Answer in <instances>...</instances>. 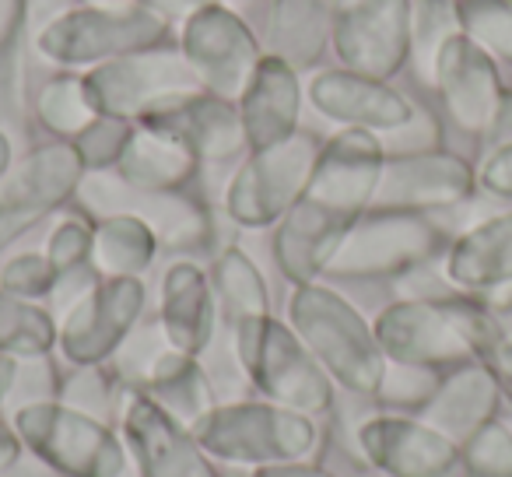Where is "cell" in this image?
Returning <instances> with one entry per match:
<instances>
[{"label":"cell","instance_id":"obj_1","mask_svg":"<svg viewBox=\"0 0 512 477\" xmlns=\"http://www.w3.org/2000/svg\"><path fill=\"white\" fill-rule=\"evenodd\" d=\"M386 148L369 130H337L316 158L309 186L274 225V264L288 285H313L327 274L344 235L372 207Z\"/></svg>","mask_w":512,"mask_h":477},{"label":"cell","instance_id":"obj_2","mask_svg":"<svg viewBox=\"0 0 512 477\" xmlns=\"http://www.w3.org/2000/svg\"><path fill=\"white\" fill-rule=\"evenodd\" d=\"M288 323L334 386L351 397H376L386 376V355L355 302L323 281L295 285L288 295Z\"/></svg>","mask_w":512,"mask_h":477},{"label":"cell","instance_id":"obj_3","mask_svg":"<svg viewBox=\"0 0 512 477\" xmlns=\"http://www.w3.org/2000/svg\"><path fill=\"white\" fill-rule=\"evenodd\" d=\"M193 435L218 467L260 470L274 463L316 460L323 428L316 418L278 407L264 397L214 404L193 425Z\"/></svg>","mask_w":512,"mask_h":477},{"label":"cell","instance_id":"obj_4","mask_svg":"<svg viewBox=\"0 0 512 477\" xmlns=\"http://www.w3.org/2000/svg\"><path fill=\"white\" fill-rule=\"evenodd\" d=\"M228 334H232L235 362L256 397L309 414L316 421L334 411V379L323 372V365L316 362L288 320H278L274 313L253 316V320L235 323Z\"/></svg>","mask_w":512,"mask_h":477},{"label":"cell","instance_id":"obj_5","mask_svg":"<svg viewBox=\"0 0 512 477\" xmlns=\"http://www.w3.org/2000/svg\"><path fill=\"white\" fill-rule=\"evenodd\" d=\"M11 425L32 456L64 477H127L134 470L120 428L60 397L25 400L11 411Z\"/></svg>","mask_w":512,"mask_h":477},{"label":"cell","instance_id":"obj_6","mask_svg":"<svg viewBox=\"0 0 512 477\" xmlns=\"http://www.w3.org/2000/svg\"><path fill=\"white\" fill-rule=\"evenodd\" d=\"M453 243L449 228L435 214L411 211H365L344 235L323 278L376 281L400 278L421 264L442 260Z\"/></svg>","mask_w":512,"mask_h":477},{"label":"cell","instance_id":"obj_7","mask_svg":"<svg viewBox=\"0 0 512 477\" xmlns=\"http://www.w3.org/2000/svg\"><path fill=\"white\" fill-rule=\"evenodd\" d=\"M172 25L134 8H67L36 32L43 60L64 71H92L109 60L169 46Z\"/></svg>","mask_w":512,"mask_h":477},{"label":"cell","instance_id":"obj_8","mask_svg":"<svg viewBox=\"0 0 512 477\" xmlns=\"http://www.w3.org/2000/svg\"><path fill=\"white\" fill-rule=\"evenodd\" d=\"M323 141L299 130L264 151H246L225 186V214L239 228H274L306 193Z\"/></svg>","mask_w":512,"mask_h":477},{"label":"cell","instance_id":"obj_9","mask_svg":"<svg viewBox=\"0 0 512 477\" xmlns=\"http://www.w3.org/2000/svg\"><path fill=\"white\" fill-rule=\"evenodd\" d=\"M85 176L71 141H46L18 158L15 169L0 179V257L22 235L64 211L78 197Z\"/></svg>","mask_w":512,"mask_h":477},{"label":"cell","instance_id":"obj_10","mask_svg":"<svg viewBox=\"0 0 512 477\" xmlns=\"http://www.w3.org/2000/svg\"><path fill=\"white\" fill-rule=\"evenodd\" d=\"M148 309L144 278H99L60 316L57 351L74 369L109 365Z\"/></svg>","mask_w":512,"mask_h":477},{"label":"cell","instance_id":"obj_11","mask_svg":"<svg viewBox=\"0 0 512 477\" xmlns=\"http://www.w3.org/2000/svg\"><path fill=\"white\" fill-rule=\"evenodd\" d=\"M176 50L186 57L204 92H214L232 102L242 95L256 64L267 53L260 39L253 36V29L221 0L204 4L179 25Z\"/></svg>","mask_w":512,"mask_h":477},{"label":"cell","instance_id":"obj_12","mask_svg":"<svg viewBox=\"0 0 512 477\" xmlns=\"http://www.w3.org/2000/svg\"><path fill=\"white\" fill-rule=\"evenodd\" d=\"M414 0H337L330 46L341 67L390 81L411 64Z\"/></svg>","mask_w":512,"mask_h":477},{"label":"cell","instance_id":"obj_13","mask_svg":"<svg viewBox=\"0 0 512 477\" xmlns=\"http://www.w3.org/2000/svg\"><path fill=\"white\" fill-rule=\"evenodd\" d=\"M432 88L456 130L470 137H491L509 116V88L502 85L495 57L463 32L446 39L432 67Z\"/></svg>","mask_w":512,"mask_h":477},{"label":"cell","instance_id":"obj_14","mask_svg":"<svg viewBox=\"0 0 512 477\" xmlns=\"http://www.w3.org/2000/svg\"><path fill=\"white\" fill-rule=\"evenodd\" d=\"M78 197L85 200L88 214L113 211H130L137 218H144L155 228L158 243L169 253H200L211 246V214L197 197H190L186 190H169V193H148L134 190L123 179H116V172H88L81 179Z\"/></svg>","mask_w":512,"mask_h":477},{"label":"cell","instance_id":"obj_15","mask_svg":"<svg viewBox=\"0 0 512 477\" xmlns=\"http://www.w3.org/2000/svg\"><path fill=\"white\" fill-rule=\"evenodd\" d=\"M85 85L102 116H123L137 123L151 106L179 92H193L200 81L176 46H158L92 67L85 71Z\"/></svg>","mask_w":512,"mask_h":477},{"label":"cell","instance_id":"obj_16","mask_svg":"<svg viewBox=\"0 0 512 477\" xmlns=\"http://www.w3.org/2000/svg\"><path fill=\"white\" fill-rule=\"evenodd\" d=\"M453 299L390 302L372 320V330H376V341L383 348L386 362L425 365V369H439V372L474 362V351H470L467 337H463L460 323H456Z\"/></svg>","mask_w":512,"mask_h":477},{"label":"cell","instance_id":"obj_17","mask_svg":"<svg viewBox=\"0 0 512 477\" xmlns=\"http://www.w3.org/2000/svg\"><path fill=\"white\" fill-rule=\"evenodd\" d=\"M477 193V169L453 151H421V155H386L376 197L369 211L442 214L470 204Z\"/></svg>","mask_w":512,"mask_h":477},{"label":"cell","instance_id":"obj_18","mask_svg":"<svg viewBox=\"0 0 512 477\" xmlns=\"http://www.w3.org/2000/svg\"><path fill=\"white\" fill-rule=\"evenodd\" d=\"M116 418L137 477H225L204 453L193 428L172 418L144 393L127 390Z\"/></svg>","mask_w":512,"mask_h":477},{"label":"cell","instance_id":"obj_19","mask_svg":"<svg viewBox=\"0 0 512 477\" xmlns=\"http://www.w3.org/2000/svg\"><path fill=\"white\" fill-rule=\"evenodd\" d=\"M355 446L386 477H460V446L418 414H372L355 428Z\"/></svg>","mask_w":512,"mask_h":477},{"label":"cell","instance_id":"obj_20","mask_svg":"<svg viewBox=\"0 0 512 477\" xmlns=\"http://www.w3.org/2000/svg\"><path fill=\"white\" fill-rule=\"evenodd\" d=\"M137 127L158 130V134L179 141L186 151L197 155L200 165H221L246 155V130L239 120V106L204 88L179 92L162 99L137 120Z\"/></svg>","mask_w":512,"mask_h":477},{"label":"cell","instance_id":"obj_21","mask_svg":"<svg viewBox=\"0 0 512 477\" xmlns=\"http://www.w3.org/2000/svg\"><path fill=\"white\" fill-rule=\"evenodd\" d=\"M309 106L341 130H369V134H390L404 127L414 113V102L390 81L369 78V74L348 71V67H327L316 71L306 85Z\"/></svg>","mask_w":512,"mask_h":477},{"label":"cell","instance_id":"obj_22","mask_svg":"<svg viewBox=\"0 0 512 477\" xmlns=\"http://www.w3.org/2000/svg\"><path fill=\"white\" fill-rule=\"evenodd\" d=\"M302 102H306V92H302L299 67H292L278 53H264L249 85L235 99L249 151L274 148V144L299 134Z\"/></svg>","mask_w":512,"mask_h":477},{"label":"cell","instance_id":"obj_23","mask_svg":"<svg viewBox=\"0 0 512 477\" xmlns=\"http://www.w3.org/2000/svg\"><path fill=\"white\" fill-rule=\"evenodd\" d=\"M218 316L211 274L204 267L193 260L165 267L158 285V327L172 348L200 358L218 334Z\"/></svg>","mask_w":512,"mask_h":477},{"label":"cell","instance_id":"obj_24","mask_svg":"<svg viewBox=\"0 0 512 477\" xmlns=\"http://www.w3.org/2000/svg\"><path fill=\"white\" fill-rule=\"evenodd\" d=\"M498 404H502V386L495 383V376L481 362H467L442 372L439 390L421 407L418 418L439 428L449 442L463 446L498 418Z\"/></svg>","mask_w":512,"mask_h":477},{"label":"cell","instance_id":"obj_25","mask_svg":"<svg viewBox=\"0 0 512 477\" xmlns=\"http://www.w3.org/2000/svg\"><path fill=\"white\" fill-rule=\"evenodd\" d=\"M442 271L467 295L512 281V207L484 214L467 232H456L442 257Z\"/></svg>","mask_w":512,"mask_h":477},{"label":"cell","instance_id":"obj_26","mask_svg":"<svg viewBox=\"0 0 512 477\" xmlns=\"http://www.w3.org/2000/svg\"><path fill=\"white\" fill-rule=\"evenodd\" d=\"M127 390H137L144 397H151L158 407L179 418L183 425H197L214 404H218V393H214L211 376L204 372L197 355H186L176 351L172 344H162L148 362L137 369V376L130 379Z\"/></svg>","mask_w":512,"mask_h":477},{"label":"cell","instance_id":"obj_27","mask_svg":"<svg viewBox=\"0 0 512 477\" xmlns=\"http://www.w3.org/2000/svg\"><path fill=\"white\" fill-rule=\"evenodd\" d=\"M337 0H271L267 15V53H278L292 67L309 71L330 46Z\"/></svg>","mask_w":512,"mask_h":477},{"label":"cell","instance_id":"obj_28","mask_svg":"<svg viewBox=\"0 0 512 477\" xmlns=\"http://www.w3.org/2000/svg\"><path fill=\"white\" fill-rule=\"evenodd\" d=\"M116 179H123L134 190L148 193H169L186 190L197 179L200 162L193 151H186L179 141L158 134V130L137 127L130 137L127 151H123L120 165H116Z\"/></svg>","mask_w":512,"mask_h":477},{"label":"cell","instance_id":"obj_29","mask_svg":"<svg viewBox=\"0 0 512 477\" xmlns=\"http://www.w3.org/2000/svg\"><path fill=\"white\" fill-rule=\"evenodd\" d=\"M158 243L155 228L130 211H113L95 218V267L102 278H144L155 264Z\"/></svg>","mask_w":512,"mask_h":477},{"label":"cell","instance_id":"obj_30","mask_svg":"<svg viewBox=\"0 0 512 477\" xmlns=\"http://www.w3.org/2000/svg\"><path fill=\"white\" fill-rule=\"evenodd\" d=\"M207 274H211L218 313L228 330L242 320L271 313V288H267L260 267H256L253 260H249V253H242L239 246H225V250L214 257Z\"/></svg>","mask_w":512,"mask_h":477},{"label":"cell","instance_id":"obj_31","mask_svg":"<svg viewBox=\"0 0 512 477\" xmlns=\"http://www.w3.org/2000/svg\"><path fill=\"white\" fill-rule=\"evenodd\" d=\"M60 323L39 302H25L0 288V355L18 362H39L57 351Z\"/></svg>","mask_w":512,"mask_h":477},{"label":"cell","instance_id":"obj_32","mask_svg":"<svg viewBox=\"0 0 512 477\" xmlns=\"http://www.w3.org/2000/svg\"><path fill=\"white\" fill-rule=\"evenodd\" d=\"M95 116L99 109L88 95L85 74H57L36 95V120L43 123L46 134H53V141H74Z\"/></svg>","mask_w":512,"mask_h":477},{"label":"cell","instance_id":"obj_33","mask_svg":"<svg viewBox=\"0 0 512 477\" xmlns=\"http://www.w3.org/2000/svg\"><path fill=\"white\" fill-rule=\"evenodd\" d=\"M460 32L456 0H414L411 4V64L432 85V67L449 36Z\"/></svg>","mask_w":512,"mask_h":477},{"label":"cell","instance_id":"obj_34","mask_svg":"<svg viewBox=\"0 0 512 477\" xmlns=\"http://www.w3.org/2000/svg\"><path fill=\"white\" fill-rule=\"evenodd\" d=\"M456 18L488 57L512 64V0H456Z\"/></svg>","mask_w":512,"mask_h":477},{"label":"cell","instance_id":"obj_35","mask_svg":"<svg viewBox=\"0 0 512 477\" xmlns=\"http://www.w3.org/2000/svg\"><path fill=\"white\" fill-rule=\"evenodd\" d=\"M137 123L123 120V116H95L85 130L71 141V148L78 151L85 172H113L120 165L123 151H127L130 137H134Z\"/></svg>","mask_w":512,"mask_h":477},{"label":"cell","instance_id":"obj_36","mask_svg":"<svg viewBox=\"0 0 512 477\" xmlns=\"http://www.w3.org/2000/svg\"><path fill=\"white\" fill-rule=\"evenodd\" d=\"M442 383L439 369H425V365H404V362H386V376L376 390V404L397 414H418L428 400L435 397Z\"/></svg>","mask_w":512,"mask_h":477},{"label":"cell","instance_id":"obj_37","mask_svg":"<svg viewBox=\"0 0 512 477\" xmlns=\"http://www.w3.org/2000/svg\"><path fill=\"white\" fill-rule=\"evenodd\" d=\"M46 257L57 267V278H71L95 267V218L92 214H64L46 239Z\"/></svg>","mask_w":512,"mask_h":477},{"label":"cell","instance_id":"obj_38","mask_svg":"<svg viewBox=\"0 0 512 477\" xmlns=\"http://www.w3.org/2000/svg\"><path fill=\"white\" fill-rule=\"evenodd\" d=\"M460 477H512V425L495 418L463 442Z\"/></svg>","mask_w":512,"mask_h":477},{"label":"cell","instance_id":"obj_39","mask_svg":"<svg viewBox=\"0 0 512 477\" xmlns=\"http://www.w3.org/2000/svg\"><path fill=\"white\" fill-rule=\"evenodd\" d=\"M57 267L50 264L46 253H18L8 264L0 267V288L25 302H46L57 292Z\"/></svg>","mask_w":512,"mask_h":477},{"label":"cell","instance_id":"obj_40","mask_svg":"<svg viewBox=\"0 0 512 477\" xmlns=\"http://www.w3.org/2000/svg\"><path fill=\"white\" fill-rule=\"evenodd\" d=\"M386 148V155H421V151H439L442 148V123L439 116H432L428 109L414 106L411 120L404 127L390 130L379 137Z\"/></svg>","mask_w":512,"mask_h":477},{"label":"cell","instance_id":"obj_41","mask_svg":"<svg viewBox=\"0 0 512 477\" xmlns=\"http://www.w3.org/2000/svg\"><path fill=\"white\" fill-rule=\"evenodd\" d=\"M477 190L512 204V141H502L477 165Z\"/></svg>","mask_w":512,"mask_h":477},{"label":"cell","instance_id":"obj_42","mask_svg":"<svg viewBox=\"0 0 512 477\" xmlns=\"http://www.w3.org/2000/svg\"><path fill=\"white\" fill-rule=\"evenodd\" d=\"M29 25V0H0V57H8Z\"/></svg>","mask_w":512,"mask_h":477},{"label":"cell","instance_id":"obj_43","mask_svg":"<svg viewBox=\"0 0 512 477\" xmlns=\"http://www.w3.org/2000/svg\"><path fill=\"white\" fill-rule=\"evenodd\" d=\"M134 4L141 11H148V15L162 18L165 25H183L193 11H200L211 0H134Z\"/></svg>","mask_w":512,"mask_h":477},{"label":"cell","instance_id":"obj_44","mask_svg":"<svg viewBox=\"0 0 512 477\" xmlns=\"http://www.w3.org/2000/svg\"><path fill=\"white\" fill-rule=\"evenodd\" d=\"M249 477H334L327 467L316 460H292V463H274V467L249 470Z\"/></svg>","mask_w":512,"mask_h":477},{"label":"cell","instance_id":"obj_45","mask_svg":"<svg viewBox=\"0 0 512 477\" xmlns=\"http://www.w3.org/2000/svg\"><path fill=\"white\" fill-rule=\"evenodd\" d=\"M0 477H64V474H57L50 463H43L39 456H32L29 449H25L8 470H0Z\"/></svg>","mask_w":512,"mask_h":477},{"label":"cell","instance_id":"obj_46","mask_svg":"<svg viewBox=\"0 0 512 477\" xmlns=\"http://www.w3.org/2000/svg\"><path fill=\"white\" fill-rule=\"evenodd\" d=\"M22 453H25V442L18 439L11 418H0V470H8Z\"/></svg>","mask_w":512,"mask_h":477},{"label":"cell","instance_id":"obj_47","mask_svg":"<svg viewBox=\"0 0 512 477\" xmlns=\"http://www.w3.org/2000/svg\"><path fill=\"white\" fill-rule=\"evenodd\" d=\"M477 299L484 302V306L491 309L495 316H505V313H512V281H502V285H491V288H484Z\"/></svg>","mask_w":512,"mask_h":477},{"label":"cell","instance_id":"obj_48","mask_svg":"<svg viewBox=\"0 0 512 477\" xmlns=\"http://www.w3.org/2000/svg\"><path fill=\"white\" fill-rule=\"evenodd\" d=\"M18 376H22V362L11 355H0V407H4V400L15 393Z\"/></svg>","mask_w":512,"mask_h":477},{"label":"cell","instance_id":"obj_49","mask_svg":"<svg viewBox=\"0 0 512 477\" xmlns=\"http://www.w3.org/2000/svg\"><path fill=\"white\" fill-rule=\"evenodd\" d=\"M15 162H18V158H15V137L0 127V179L15 169Z\"/></svg>","mask_w":512,"mask_h":477},{"label":"cell","instance_id":"obj_50","mask_svg":"<svg viewBox=\"0 0 512 477\" xmlns=\"http://www.w3.org/2000/svg\"><path fill=\"white\" fill-rule=\"evenodd\" d=\"M78 8H134V0H74Z\"/></svg>","mask_w":512,"mask_h":477},{"label":"cell","instance_id":"obj_51","mask_svg":"<svg viewBox=\"0 0 512 477\" xmlns=\"http://www.w3.org/2000/svg\"><path fill=\"white\" fill-rule=\"evenodd\" d=\"M509 123H512V88H509Z\"/></svg>","mask_w":512,"mask_h":477},{"label":"cell","instance_id":"obj_52","mask_svg":"<svg viewBox=\"0 0 512 477\" xmlns=\"http://www.w3.org/2000/svg\"><path fill=\"white\" fill-rule=\"evenodd\" d=\"M509 334H512V330H509Z\"/></svg>","mask_w":512,"mask_h":477}]
</instances>
